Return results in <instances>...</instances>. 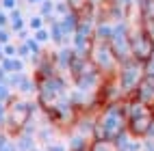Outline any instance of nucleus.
<instances>
[{"label": "nucleus", "instance_id": "obj_1", "mask_svg": "<svg viewBox=\"0 0 154 151\" xmlns=\"http://www.w3.org/2000/svg\"><path fill=\"white\" fill-rule=\"evenodd\" d=\"M126 115L122 110V104H109L102 106L96 115V125H94V138L98 140H109L113 143L122 132H126Z\"/></svg>", "mask_w": 154, "mask_h": 151}, {"label": "nucleus", "instance_id": "obj_2", "mask_svg": "<svg viewBox=\"0 0 154 151\" xmlns=\"http://www.w3.org/2000/svg\"><path fill=\"white\" fill-rule=\"evenodd\" d=\"M37 82V104L42 108V112H50L61 99H65L69 95L67 91V80L61 78L59 74H52L48 78H42V80H35Z\"/></svg>", "mask_w": 154, "mask_h": 151}, {"label": "nucleus", "instance_id": "obj_3", "mask_svg": "<svg viewBox=\"0 0 154 151\" xmlns=\"http://www.w3.org/2000/svg\"><path fill=\"white\" fill-rule=\"evenodd\" d=\"M5 106H7V123L2 127V132L9 138H15L20 132H22V127L33 119V102L22 99L17 95H11Z\"/></svg>", "mask_w": 154, "mask_h": 151}, {"label": "nucleus", "instance_id": "obj_4", "mask_svg": "<svg viewBox=\"0 0 154 151\" xmlns=\"http://www.w3.org/2000/svg\"><path fill=\"white\" fill-rule=\"evenodd\" d=\"M146 78V71H143V63L139 60L130 58V60H124V63H119V69L115 74V80L122 89V95L126 97H135V91L139 86V82Z\"/></svg>", "mask_w": 154, "mask_h": 151}, {"label": "nucleus", "instance_id": "obj_5", "mask_svg": "<svg viewBox=\"0 0 154 151\" xmlns=\"http://www.w3.org/2000/svg\"><path fill=\"white\" fill-rule=\"evenodd\" d=\"M89 60L96 65V69L102 74V78H113L117 74L119 69V60L117 56L113 54V50L109 43H94V48H91L89 52Z\"/></svg>", "mask_w": 154, "mask_h": 151}, {"label": "nucleus", "instance_id": "obj_6", "mask_svg": "<svg viewBox=\"0 0 154 151\" xmlns=\"http://www.w3.org/2000/svg\"><path fill=\"white\" fill-rule=\"evenodd\" d=\"M130 52L132 58L139 60V63H148L154 56V39L152 35H148L146 30H139L130 37Z\"/></svg>", "mask_w": 154, "mask_h": 151}, {"label": "nucleus", "instance_id": "obj_7", "mask_svg": "<svg viewBox=\"0 0 154 151\" xmlns=\"http://www.w3.org/2000/svg\"><path fill=\"white\" fill-rule=\"evenodd\" d=\"M113 54L117 56L119 63H124V60H130L132 58V52H130V39H128V33L124 26H117L113 28V35H111V41H109Z\"/></svg>", "mask_w": 154, "mask_h": 151}, {"label": "nucleus", "instance_id": "obj_8", "mask_svg": "<svg viewBox=\"0 0 154 151\" xmlns=\"http://www.w3.org/2000/svg\"><path fill=\"white\" fill-rule=\"evenodd\" d=\"M152 123H154V112L150 110V112H146V115H139V117H135V119H130L128 125H126V132H128L132 138L143 140V138L150 134Z\"/></svg>", "mask_w": 154, "mask_h": 151}, {"label": "nucleus", "instance_id": "obj_9", "mask_svg": "<svg viewBox=\"0 0 154 151\" xmlns=\"http://www.w3.org/2000/svg\"><path fill=\"white\" fill-rule=\"evenodd\" d=\"M122 110H124V115H126V121H130V119H135V117H139V115H146V112H150V106H146L143 102H139L137 97H126L124 102H122Z\"/></svg>", "mask_w": 154, "mask_h": 151}, {"label": "nucleus", "instance_id": "obj_10", "mask_svg": "<svg viewBox=\"0 0 154 151\" xmlns=\"http://www.w3.org/2000/svg\"><path fill=\"white\" fill-rule=\"evenodd\" d=\"M89 143L91 140L85 136V134H69V143H67V151H87L89 149Z\"/></svg>", "mask_w": 154, "mask_h": 151}, {"label": "nucleus", "instance_id": "obj_11", "mask_svg": "<svg viewBox=\"0 0 154 151\" xmlns=\"http://www.w3.org/2000/svg\"><path fill=\"white\" fill-rule=\"evenodd\" d=\"M13 143H15V151H33V149H35V136L20 132V134L13 138Z\"/></svg>", "mask_w": 154, "mask_h": 151}, {"label": "nucleus", "instance_id": "obj_12", "mask_svg": "<svg viewBox=\"0 0 154 151\" xmlns=\"http://www.w3.org/2000/svg\"><path fill=\"white\" fill-rule=\"evenodd\" d=\"M0 67L5 69V74L9 76V74H17V71H22V67H24V63H22V58H2L0 60Z\"/></svg>", "mask_w": 154, "mask_h": 151}, {"label": "nucleus", "instance_id": "obj_13", "mask_svg": "<svg viewBox=\"0 0 154 151\" xmlns=\"http://www.w3.org/2000/svg\"><path fill=\"white\" fill-rule=\"evenodd\" d=\"M15 91H17V93H22V95H33L35 91H37V82H35V78L24 76V80L20 82V86H17Z\"/></svg>", "mask_w": 154, "mask_h": 151}, {"label": "nucleus", "instance_id": "obj_14", "mask_svg": "<svg viewBox=\"0 0 154 151\" xmlns=\"http://www.w3.org/2000/svg\"><path fill=\"white\" fill-rule=\"evenodd\" d=\"M87 151H115V147H113V143H109V140H98L94 138L89 143V149Z\"/></svg>", "mask_w": 154, "mask_h": 151}, {"label": "nucleus", "instance_id": "obj_15", "mask_svg": "<svg viewBox=\"0 0 154 151\" xmlns=\"http://www.w3.org/2000/svg\"><path fill=\"white\" fill-rule=\"evenodd\" d=\"M37 138L42 140V143H46V145L52 143V123L44 125V127H37Z\"/></svg>", "mask_w": 154, "mask_h": 151}, {"label": "nucleus", "instance_id": "obj_16", "mask_svg": "<svg viewBox=\"0 0 154 151\" xmlns=\"http://www.w3.org/2000/svg\"><path fill=\"white\" fill-rule=\"evenodd\" d=\"M0 151H15V143L13 138H9L2 129H0Z\"/></svg>", "mask_w": 154, "mask_h": 151}, {"label": "nucleus", "instance_id": "obj_17", "mask_svg": "<svg viewBox=\"0 0 154 151\" xmlns=\"http://www.w3.org/2000/svg\"><path fill=\"white\" fill-rule=\"evenodd\" d=\"M63 33H76V28H78V22H76V17L72 15V17H67L65 22H63Z\"/></svg>", "mask_w": 154, "mask_h": 151}, {"label": "nucleus", "instance_id": "obj_18", "mask_svg": "<svg viewBox=\"0 0 154 151\" xmlns=\"http://www.w3.org/2000/svg\"><path fill=\"white\" fill-rule=\"evenodd\" d=\"M26 48L30 50V54H33V58L42 54V48H39V41H37V39H28V41H26Z\"/></svg>", "mask_w": 154, "mask_h": 151}, {"label": "nucleus", "instance_id": "obj_19", "mask_svg": "<svg viewBox=\"0 0 154 151\" xmlns=\"http://www.w3.org/2000/svg\"><path fill=\"white\" fill-rule=\"evenodd\" d=\"M13 93H11V89H9V84L7 82H0V102L2 104H7V99L11 97Z\"/></svg>", "mask_w": 154, "mask_h": 151}, {"label": "nucleus", "instance_id": "obj_20", "mask_svg": "<svg viewBox=\"0 0 154 151\" xmlns=\"http://www.w3.org/2000/svg\"><path fill=\"white\" fill-rule=\"evenodd\" d=\"M2 56H7V58H15V56H17V48L11 45V43H5V45H2Z\"/></svg>", "mask_w": 154, "mask_h": 151}, {"label": "nucleus", "instance_id": "obj_21", "mask_svg": "<svg viewBox=\"0 0 154 151\" xmlns=\"http://www.w3.org/2000/svg\"><path fill=\"white\" fill-rule=\"evenodd\" d=\"M52 39H54L59 45L65 41V33H63V28H61V26H54V28H52Z\"/></svg>", "mask_w": 154, "mask_h": 151}, {"label": "nucleus", "instance_id": "obj_22", "mask_svg": "<svg viewBox=\"0 0 154 151\" xmlns=\"http://www.w3.org/2000/svg\"><path fill=\"white\" fill-rule=\"evenodd\" d=\"M143 71H146V76H154V56L148 63H143Z\"/></svg>", "mask_w": 154, "mask_h": 151}, {"label": "nucleus", "instance_id": "obj_23", "mask_svg": "<svg viewBox=\"0 0 154 151\" xmlns=\"http://www.w3.org/2000/svg\"><path fill=\"white\" fill-rule=\"evenodd\" d=\"M5 123H7V106L0 102V129L5 127Z\"/></svg>", "mask_w": 154, "mask_h": 151}, {"label": "nucleus", "instance_id": "obj_24", "mask_svg": "<svg viewBox=\"0 0 154 151\" xmlns=\"http://www.w3.org/2000/svg\"><path fill=\"white\" fill-rule=\"evenodd\" d=\"M28 54H30V50L26 48V43H24V45H17V56H20V58H26Z\"/></svg>", "mask_w": 154, "mask_h": 151}, {"label": "nucleus", "instance_id": "obj_25", "mask_svg": "<svg viewBox=\"0 0 154 151\" xmlns=\"http://www.w3.org/2000/svg\"><path fill=\"white\" fill-rule=\"evenodd\" d=\"M37 41L42 43V41H48V33L46 30H37Z\"/></svg>", "mask_w": 154, "mask_h": 151}, {"label": "nucleus", "instance_id": "obj_26", "mask_svg": "<svg viewBox=\"0 0 154 151\" xmlns=\"http://www.w3.org/2000/svg\"><path fill=\"white\" fill-rule=\"evenodd\" d=\"M42 26V19H33V28H39Z\"/></svg>", "mask_w": 154, "mask_h": 151}, {"label": "nucleus", "instance_id": "obj_27", "mask_svg": "<svg viewBox=\"0 0 154 151\" xmlns=\"http://www.w3.org/2000/svg\"><path fill=\"white\" fill-rule=\"evenodd\" d=\"M33 151H46V149H37V147H35V149H33Z\"/></svg>", "mask_w": 154, "mask_h": 151}]
</instances>
